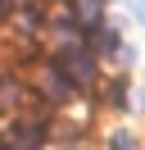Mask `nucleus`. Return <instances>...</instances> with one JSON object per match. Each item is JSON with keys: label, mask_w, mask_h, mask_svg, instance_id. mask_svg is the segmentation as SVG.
<instances>
[{"label": "nucleus", "mask_w": 145, "mask_h": 150, "mask_svg": "<svg viewBox=\"0 0 145 150\" xmlns=\"http://www.w3.org/2000/svg\"><path fill=\"white\" fill-rule=\"evenodd\" d=\"M59 68L68 73V82H72V86H91V82H95V55H91L86 46L63 50V55H59Z\"/></svg>", "instance_id": "f257e3e1"}, {"label": "nucleus", "mask_w": 145, "mask_h": 150, "mask_svg": "<svg viewBox=\"0 0 145 150\" xmlns=\"http://www.w3.org/2000/svg\"><path fill=\"white\" fill-rule=\"evenodd\" d=\"M45 86H50V91H45L50 100H63L68 91H77V86L68 82V73H63V68H45Z\"/></svg>", "instance_id": "f03ea898"}, {"label": "nucleus", "mask_w": 145, "mask_h": 150, "mask_svg": "<svg viewBox=\"0 0 145 150\" xmlns=\"http://www.w3.org/2000/svg\"><path fill=\"white\" fill-rule=\"evenodd\" d=\"M100 9H104V0H77V14H82L86 28H95V23H100Z\"/></svg>", "instance_id": "7ed1b4c3"}, {"label": "nucleus", "mask_w": 145, "mask_h": 150, "mask_svg": "<svg viewBox=\"0 0 145 150\" xmlns=\"http://www.w3.org/2000/svg\"><path fill=\"white\" fill-rule=\"evenodd\" d=\"M95 50H118V32H95Z\"/></svg>", "instance_id": "20e7f679"}, {"label": "nucleus", "mask_w": 145, "mask_h": 150, "mask_svg": "<svg viewBox=\"0 0 145 150\" xmlns=\"http://www.w3.org/2000/svg\"><path fill=\"white\" fill-rule=\"evenodd\" d=\"M113 150H136V146H132V137H122V132H118V137H113Z\"/></svg>", "instance_id": "39448f33"}, {"label": "nucleus", "mask_w": 145, "mask_h": 150, "mask_svg": "<svg viewBox=\"0 0 145 150\" xmlns=\"http://www.w3.org/2000/svg\"><path fill=\"white\" fill-rule=\"evenodd\" d=\"M136 14H141V23H145V0H136Z\"/></svg>", "instance_id": "423d86ee"}]
</instances>
